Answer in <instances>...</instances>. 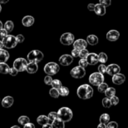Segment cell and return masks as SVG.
Wrapping results in <instances>:
<instances>
[{
  "label": "cell",
  "instance_id": "18",
  "mask_svg": "<svg viewBox=\"0 0 128 128\" xmlns=\"http://www.w3.org/2000/svg\"><path fill=\"white\" fill-rule=\"evenodd\" d=\"M14 102V98H12V96H5L4 98L2 100L1 102H2V106L5 107V108H8V107L12 106Z\"/></svg>",
  "mask_w": 128,
  "mask_h": 128
},
{
  "label": "cell",
  "instance_id": "28",
  "mask_svg": "<svg viewBox=\"0 0 128 128\" xmlns=\"http://www.w3.org/2000/svg\"><path fill=\"white\" fill-rule=\"evenodd\" d=\"M107 55L105 52H100L98 54V62L101 63H106L107 62Z\"/></svg>",
  "mask_w": 128,
  "mask_h": 128
},
{
  "label": "cell",
  "instance_id": "31",
  "mask_svg": "<svg viewBox=\"0 0 128 128\" xmlns=\"http://www.w3.org/2000/svg\"><path fill=\"white\" fill-rule=\"evenodd\" d=\"M14 22H12V21H7L6 22H5L4 28L7 30L8 32H12V29H14Z\"/></svg>",
  "mask_w": 128,
  "mask_h": 128
},
{
  "label": "cell",
  "instance_id": "37",
  "mask_svg": "<svg viewBox=\"0 0 128 128\" xmlns=\"http://www.w3.org/2000/svg\"><path fill=\"white\" fill-rule=\"evenodd\" d=\"M110 99H111V102H112V106H116V105L119 103V98L116 96H115V95L112 96V97H110Z\"/></svg>",
  "mask_w": 128,
  "mask_h": 128
},
{
  "label": "cell",
  "instance_id": "5",
  "mask_svg": "<svg viewBox=\"0 0 128 128\" xmlns=\"http://www.w3.org/2000/svg\"><path fill=\"white\" fill-rule=\"evenodd\" d=\"M105 80L104 75L102 74L101 72H93L92 73L90 76H89V82H90L92 86H97L99 84H101L102 82H103Z\"/></svg>",
  "mask_w": 128,
  "mask_h": 128
},
{
  "label": "cell",
  "instance_id": "19",
  "mask_svg": "<svg viewBox=\"0 0 128 128\" xmlns=\"http://www.w3.org/2000/svg\"><path fill=\"white\" fill-rule=\"evenodd\" d=\"M22 24L24 27H31L34 24V18L32 16H25L22 19Z\"/></svg>",
  "mask_w": 128,
  "mask_h": 128
},
{
  "label": "cell",
  "instance_id": "44",
  "mask_svg": "<svg viewBox=\"0 0 128 128\" xmlns=\"http://www.w3.org/2000/svg\"><path fill=\"white\" fill-rule=\"evenodd\" d=\"M79 52H80V50L79 49H76V48H74L72 51V56L73 58H78L79 57Z\"/></svg>",
  "mask_w": 128,
  "mask_h": 128
},
{
  "label": "cell",
  "instance_id": "1",
  "mask_svg": "<svg viewBox=\"0 0 128 128\" xmlns=\"http://www.w3.org/2000/svg\"><path fill=\"white\" fill-rule=\"evenodd\" d=\"M93 89L92 88L88 85V84H83L81 85L76 90V94L79 98L86 100V99H90L92 96H93Z\"/></svg>",
  "mask_w": 128,
  "mask_h": 128
},
{
  "label": "cell",
  "instance_id": "17",
  "mask_svg": "<svg viewBox=\"0 0 128 128\" xmlns=\"http://www.w3.org/2000/svg\"><path fill=\"white\" fill-rule=\"evenodd\" d=\"M38 70V62H30L29 63H28L26 71L30 74H33L35 72H37Z\"/></svg>",
  "mask_w": 128,
  "mask_h": 128
},
{
  "label": "cell",
  "instance_id": "26",
  "mask_svg": "<svg viewBox=\"0 0 128 128\" xmlns=\"http://www.w3.org/2000/svg\"><path fill=\"white\" fill-rule=\"evenodd\" d=\"M105 95H106V96L107 97H112V96L116 95V89H115L114 88H107V89L106 91H105Z\"/></svg>",
  "mask_w": 128,
  "mask_h": 128
},
{
  "label": "cell",
  "instance_id": "40",
  "mask_svg": "<svg viewBox=\"0 0 128 128\" xmlns=\"http://www.w3.org/2000/svg\"><path fill=\"white\" fill-rule=\"evenodd\" d=\"M106 127L107 128H117L118 127V124H117L116 122H109L108 123L106 124Z\"/></svg>",
  "mask_w": 128,
  "mask_h": 128
},
{
  "label": "cell",
  "instance_id": "45",
  "mask_svg": "<svg viewBox=\"0 0 128 128\" xmlns=\"http://www.w3.org/2000/svg\"><path fill=\"white\" fill-rule=\"evenodd\" d=\"M8 35V31L5 28H1L0 29V38H4Z\"/></svg>",
  "mask_w": 128,
  "mask_h": 128
},
{
  "label": "cell",
  "instance_id": "2",
  "mask_svg": "<svg viewBox=\"0 0 128 128\" xmlns=\"http://www.w3.org/2000/svg\"><path fill=\"white\" fill-rule=\"evenodd\" d=\"M58 113L59 118L62 119L64 122H69L72 119V116H73L72 111L69 107H66V106L61 107V108L58 110Z\"/></svg>",
  "mask_w": 128,
  "mask_h": 128
},
{
  "label": "cell",
  "instance_id": "13",
  "mask_svg": "<svg viewBox=\"0 0 128 128\" xmlns=\"http://www.w3.org/2000/svg\"><path fill=\"white\" fill-rule=\"evenodd\" d=\"M120 32L117 30H110L106 33V39L110 42H115L119 38Z\"/></svg>",
  "mask_w": 128,
  "mask_h": 128
},
{
  "label": "cell",
  "instance_id": "11",
  "mask_svg": "<svg viewBox=\"0 0 128 128\" xmlns=\"http://www.w3.org/2000/svg\"><path fill=\"white\" fill-rule=\"evenodd\" d=\"M121 71V68L117 64H110L109 66H106V73L108 75L113 76L115 74L120 72Z\"/></svg>",
  "mask_w": 128,
  "mask_h": 128
},
{
  "label": "cell",
  "instance_id": "24",
  "mask_svg": "<svg viewBox=\"0 0 128 128\" xmlns=\"http://www.w3.org/2000/svg\"><path fill=\"white\" fill-rule=\"evenodd\" d=\"M10 68L6 62H0V73L1 74H8Z\"/></svg>",
  "mask_w": 128,
  "mask_h": 128
},
{
  "label": "cell",
  "instance_id": "47",
  "mask_svg": "<svg viewBox=\"0 0 128 128\" xmlns=\"http://www.w3.org/2000/svg\"><path fill=\"white\" fill-rule=\"evenodd\" d=\"M95 5L94 4H89L88 6V9L89 11H94V9H95Z\"/></svg>",
  "mask_w": 128,
  "mask_h": 128
},
{
  "label": "cell",
  "instance_id": "32",
  "mask_svg": "<svg viewBox=\"0 0 128 128\" xmlns=\"http://www.w3.org/2000/svg\"><path fill=\"white\" fill-rule=\"evenodd\" d=\"M51 86H52L53 88H56L58 90V89L62 86V82H61V81L58 80V79H55V80H52Z\"/></svg>",
  "mask_w": 128,
  "mask_h": 128
},
{
  "label": "cell",
  "instance_id": "42",
  "mask_svg": "<svg viewBox=\"0 0 128 128\" xmlns=\"http://www.w3.org/2000/svg\"><path fill=\"white\" fill-rule=\"evenodd\" d=\"M52 76L50 75H48L45 76L44 78V82L47 84V85H51L52 84Z\"/></svg>",
  "mask_w": 128,
  "mask_h": 128
},
{
  "label": "cell",
  "instance_id": "41",
  "mask_svg": "<svg viewBox=\"0 0 128 128\" xmlns=\"http://www.w3.org/2000/svg\"><path fill=\"white\" fill-rule=\"evenodd\" d=\"M100 4L104 5L105 7H109L112 4V0H99Z\"/></svg>",
  "mask_w": 128,
  "mask_h": 128
},
{
  "label": "cell",
  "instance_id": "21",
  "mask_svg": "<svg viewBox=\"0 0 128 128\" xmlns=\"http://www.w3.org/2000/svg\"><path fill=\"white\" fill-rule=\"evenodd\" d=\"M52 126L54 128H64L65 127V122L61 118H56L55 120H53L52 122Z\"/></svg>",
  "mask_w": 128,
  "mask_h": 128
},
{
  "label": "cell",
  "instance_id": "6",
  "mask_svg": "<svg viewBox=\"0 0 128 128\" xmlns=\"http://www.w3.org/2000/svg\"><path fill=\"white\" fill-rule=\"evenodd\" d=\"M28 59L29 62H39L43 59V53L39 50H32L28 54Z\"/></svg>",
  "mask_w": 128,
  "mask_h": 128
},
{
  "label": "cell",
  "instance_id": "53",
  "mask_svg": "<svg viewBox=\"0 0 128 128\" xmlns=\"http://www.w3.org/2000/svg\"><path fill=\"white\" fill-rule=\"evenodd\" d=\"M2 28V22L0 21V29Z\"/></svg>",
  "mask_w": 128,
  "mask_h": 128
},
{
  "label": "cell",
  "instance_id": "55",
  "mask_svg": "<svg viewBox=\"0 0 128 128\" xmlns=\"http://www.w3.org/2000/svg\"><path fill=\"white\" fill-rule=\"evenodd\" d=\"M2 11V7H1V5H0V12H1Z\"/></svg>",
  "mask_w": 128,
  "mask_h": 128
},
{
  "label": "cell",
  "instance_id": "10",
  "mask_svg": "<svg viewBox=\"0 0 128 128\" xmlns=\"http://www.w3.org/2000/svg\"><path fill=\"white\" fill-rule=\"evenodd\" d=\"M73 62V57L72 55L69 54H64L62 55L59 58V62L61 65L62 66H69L70 64H72Z\"/></svg>",
  "mask_w": 128,
  "mask_h": 128
},
{
  "label": "cell",
  "instance_id": "7",
  "mask_svg": "<svg viewBox=\"0 0 128 128\" xmlns=\"http://www.w3.org/2000/svg\"><path fill=\"white\" fill-rule=\"evenodd\" d=\"M70 74L73 78L80 79V78H82L85 76L86 71H85V68L78 66H75V68H73L72 69Z\"/></svg>",
  "mask_w": 128,
  "mask_h": 128
},
{
  "label": "cell",
  "instance_id": "34",
  "mask_svg": "<svg viewBox=\"0 0 128 128\" xmlns=\"http://www.w3.org/2000/svg\"><path fill=\"white\" fill-rule=\"evenodd\" d=\"M30 122V120L27 116H22L18 118V122L22 126H24L25 124H27L28 122Z\"/></svg>",
  "mask_w": 128,
  "mask_h": 128
},
{
  "label": "cell",
  "instance_id": "49",
  "mask_svg": "<svg viewBox=\"0 0 128 128\" xmlns=\"http://www.w3.org/2000/svg\"><path fill=\"white\" fill-rule=\"evenodd\" d=\"M43 128H48V127H49V128H52V124L51 123H47V124H44L43 126H42Z\"/></svg>",
  "mask_w": 128,
  "mask_h": 128
},
{
  "label": "cell",
  "instance_id": "3",
  "mask_svg": "<svg viewBox=\"0 0 128 128\" xmlns=\"http://www.w3.org/2000/svg\"><path fill=\"white\" fill-rule=\"evenodd\" d=\"M60 70V66L58 63L51 62L47 63L44 66V68H43V71L44 72L47 74V75H50V76H54L56 75Z\"/></svg>",
  "mask_w": 128,
  "mask_h": 128
},
{
  "label": "cell",
  "instance_id": "16",
  "mask_svg": "<svg viewBox=\"0 0 128 128\" xmlns=\"http://www.w3.org/2000/svg\"><path fill=\"white\" fill-rule=\"evenodd\" d=\"M94 12H95V14L97 16H104V15L106 14V7L99 2V4L95 5Z\"/></svg>",
  "mask_w": 128,
  "mask_h": 128
},
{
  "label": "cell",
  "instance_id": "33",
  "mask_svg": "<svg viewBox=\"0 0 128 128\" xmlns=\"http://www.w3.org/2000/svg\"><path fill=\"white\" fill-rule=\"evenodd\" d=\"M49 95L52 97H53V98H58V97L60 96V94H59V92H58V89L52 88L49 91Z\"/></svg>",
  "mask_w": 128,
  "mask_h": 128
},
{
  "label": "cell",
  "instance_id": "20",
  "mask_svg": "<svg viewBox=\"0 0 128 128\" xmlns=\"http://www.w3.org/2000/svg\"><path fill=\"white\" fill-rule=\"evenodd\" d=\"M9 58V53L8 51L0 48V62H6Z\"/></svg>",
  "mask_w": 128,
  "mask_h": 128
},
{
  "label": "cell",
  "instance_id": "12",
  "mask_svg": "<svg viewBox=\"0 0 128 128\" xmlns=\"http://www.w3.org/2000/svg\"><path fill=\"white\" fill-rule=\"evenodd\" d=\"M125 81H126V76L120 72L112 76V82L116 85H121V84L124 83Z\"/></svg>",
  "mask_w": 128,
  "mask_h": 128
},
{
  "label": "cell",
  "instance_id": "51",
  "mask_svg": "<svg viewBox=\"0 0 128 128\" xmlns=\"http://www.w3.org/2000/svg\"><path fill=\"white\" fill-rule=\"evenodd\" d=\"M9 0H0V4H7Z\"/></svg>",
  "mask_w": 128,
  "mask_h": 128
},
{
  "label": "cell",
  "instance_id": "48",
  "mask_svg": "<svg viewBox=\"0 0 128 128\" xmlns=\"http://www.w3.org/2000/svg\"><path fill=\"white\" fill-rule=\"evenodd\" d=\"M24 126V128H34L35 127L34 125L32 123H30V122H28V123L25 124Z\"/></svg>",
  "mask_w": 128,
  "mask_h": 128
},
{
  "label": "cell",
  "instance_id": "36",
  "mask_svg": "<svg viewBox=\"0 0 128 128\" xmlns=\"http://www.w3.org/2000/svg\"><path fill=\"white\" fill-rule=\"evenodd\" d=\"M88 49H86V48H83V49H81L80 50V52H79V57L81 58H86V56L88 55Z\"/></svg>",
  "mask_w": 128,
  "mask_h": 128
},
{
  "label": "cell",
  "instance_id": "22",
  "mask_svg": "<svg viewBox=\"0 0 128 128\" xmlns=\"http://www.w3.org/2000/svg\"><path fill=\"white\" fill-rule=\"evenodd\" d=\"M86 42H88V44L92 46H95L98 43V38L94 34L88 35V38H86Z\"/></svg>",
  "mask_w": 128,
  "mask_h": 128
},
{
  "label": "cell",
  "instance_id": "27",
  "mask_svg": "<svg viewBox=\"0 0 128 128\" xmlns=\"http://www.w3.org/2000/svg\"><path fill=\"white\" fill-rule=\"evenodd\" d=\"M58 92H59L60 96H66L69 95V89L66 88V86H62L58 89Z\"/></svg>",
  "mask_w": 128,
  "mask_h": 128
},
{
  "label": "cell",
  "instance_id": "23",
  "mask_svg": "<svg viewBox=\"0 0 128 128\" xmlns=\"http://www.w3.org/2000/svg\"><path fill=\"white\" fill-rule=\"evenodd\" d=\"M37 122H38V124L41 125V126H43L44 124H47V123H51L48 116H44V115H41V116H38L37 118Z\"/></svg>",
  "mask_w": 128,
  "mask_h": 128
},
{
  "label": "cell",
  "instance_id": "9",
  "mask_svg": "<svg viewBox=\"0 0 128 128\" xmlns=\"http://www.w3.org/2000/svg\"><path fill=\"white\" fill-rule=\"evenodd\" d=\"M60 42L65 46H70L74 42V35L71 32H65L61 36Z\"/></svg>",
  "mask_w": 128,
  "mask_h": 128
},
{
  "label": "cell",
  "instance_id": "25",
  "mask_svg": "<svg viewBox=\"0 0 128 128\" xmlns=\"http://www.w3.org/2000/svg\"><path fill=\"white\" fill-rule=\"evenodd\" d=\"M110 122V115L108 113H103L100 116V122L103 124H107Z\"/></svg>",
  "mask_w": 128,
  "mask_h": 128
},
{
  "label": "cell",
  "instance_id": "50",
  "mask_svg": "<svg viewBox=\"0 0 128 128\" xmlns=\"http://www.w3.org/2000/svg\"><path fill=\"white\" fill-rule=\"evenodd\" d=\"M106 125L103 123H100L98 126H97V128H106Z\"/></svg>",
  "mask_w": 128,
  "mask_h": 128
},
{
  "label": "cell",
  "instance_id": "15",
  "mask_svg": "<svg viewBox=\"0 0 128 128\" xmlns=\"http://www.w3.org/2000/svg\"><path fill=\"white\" fill-rule=\"evenodd\" d=\"M73 48H76V49H83V48H86L88 46V42L85 41L84 39H78L73 42Z\"/></svg>",
  "mask_w": 128,
  "mask_h": 128
},
{
  "label": "cell",
  "instance_id": "30",
  "mask_svg": "<svg viewBox=\"0 0 128 128\" xmlns=\"http://www.w3.org/2000/svg\"><path fill=\"white\" fill-rule=\"evenodd\" d=\"M102 106H103L105 108H110V107L112 106V102H111V99L107 96L102 99Z\"/></svg>",
  "mask_w": 128,
  "mask_h": 128
},
{
  "label": "cell",
  "instance_id": "46",
  "mask_svg": "<svg viewBox=\"0 0 128 128\" xmlns=\"http://www.w3.org/2000/svg\"><path fill=\"white\" fill-rule=\"evenodd\" d=\"M16 38H17V41L18 43H22L24 42V36L22 34H18L16 37Z\"/></svg>",
  "mask_w": 128,
  "mask_h": 128
},
{
  "label": "cell",
  "instance_id": "39",
  "mask_svg": "<svg viewBox=\"0 0 128 128\" xmlns=\"http://www.w3.org/2000/svg\"><path fill=\"white\" fill-rule=\"evenodd\" d=\"M79 66H82L83 68H86V66H88V63L86 62V58H81L80 61H79Z\"/></svg>",
  "mask_w": 128,
  "mask_h": 128
},
{
  "label": "cell",
  "instance_id": "35",
  "mask_svg": "<svg viewBox=\"0 0 128 128\" xmlns=\"http://www.w3.org/2000/svg\"><path fill=\"white\" fill-rule=\"evenodd\" d=\"M48 118H49V120H50V122L52 123V121L53 120H55L56 118H58V112H50L49 114H48Z\"/></svg>",
  "mask_w": 128,
  "mask_h": 128
},
{
  "label": "cell",
  "instance_id": "52",
  "mask_svg": "<svg viewBox=\"0 0 128 128\" xmlns=\"http://www.w3.org/2000/svg\"><path fill=\"white\" fill-rule=\"evenodd\" d=\"M2 47H4V45H2V41H0V48H2Z\"/></svg>",
  "mask_w": 128,
  "mask_h": 128
},
{
  "label": "cell",
  "instance_id": "43",
  "mask_svg": "<svg viewBox=\"0 0 128 128\" xmlns=\"http://www.w3.org/2000/svg\"><path fill=\"white\" fill-rule=\"evenodd\" d=\"M18 71L15 68H12L9 69V72H8V74L9 75H11L12 76H15L18 75Z\"/></svg>",
  "mask_w": 128,
  "mask_h": 128
},
{
  "label": "cell",
  "instance_id": "4",
  "mask_svg": "<svg viewBox=\"0 0 128 128\" xmlns=\"http://www.w3.org/2000/svg\"><path fill=\"white\" fill-rule=\"evenodd\" d=\"M2 45L4 48H8V49H11V48H14L18 44V41L16 37L12 35H8V34L6 37L2 38Z\"/></svg>",
  "mask_w": 128,
  "mask_h": 128
},
{
  "label": "cell",
  "instance_id": "29",
  "mask_svg": "<svg viewBox=\"0 0 128 128\" xmlns=\"http://www.w3.org/2000/svg\"><path fill=\"white\" fill-rule=\"evenodd\" d=\"M107 88H108V85L103 82H102L101 84H99V85L97 86V91H98L100 93H104L105 91L107 89Z\"/></svg>",
  "mask_w": 128,
  "mask_h": 128
},
{
  "label": "cell",
  "instance_id": "8",
  "mask_svg": "<svg viewBox=\"0 0 128 128\" xmlns=\"http://www.w3.org/2000/svg\"><path fill=\"white\" fill-rule=\"evenodd\" d=\"M27 66H28V62L26 61V59H24L22 58H17L14 62V68H16L18 72L26 71Z\"/></svg>",
  "mask_w": 128,
  "mask_h": 128
},
{
  "label": "cell",
  "instance_id": "14",
  "mask_svg": "<svg viewBox=\"0 0 128 128\" xmlns=\"http://www.w3.org/2000/svg\"><path fill=\"white\" fill-rule=\"evenodd\" d=\"M86 62H88V65H96V64L98 62V55L96 54L94 52H91V53H88V55L86 56Z\"/></svg>",
  "mask_w": 128,
  "mask_h": 128
},
{
  "label": "cell",
  "instance_id": "38",
  "mask_svg": "<svg viewBox=\"0 0 128 128\" xmlns=\"http://www.w3.org/2000/svg\"><path fill=\"white\" fill-rule=\"evenodd\" d=\"M98 72L104 75V74L106 72V66H105L104 63H102L101 65H99L98 66Z\"/></svg>",
  "mask_w": 128,
  "mask_h": 128
},
{
  "label": "cell",
  "instance_id": "54",
  "mask_svg": "<svg viewBox=\"0 0 128 128\" xmlns=\"http://www.w3.org/2000/svg\"><path fill=\"white\" fill-rule=\"evenodd\" d=\"M11 128H19V127L18 126H12Z\"/></svg>",
  "mask_w": 128,
  "mask_h": 128
}]
</instances>
